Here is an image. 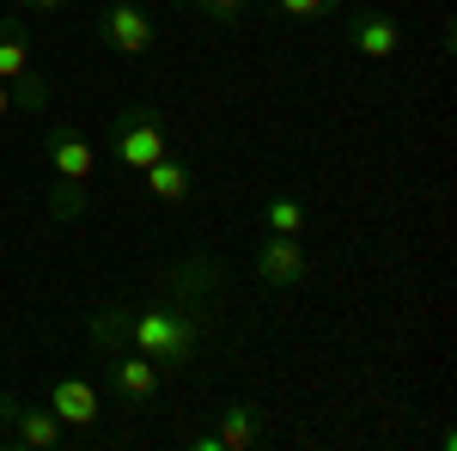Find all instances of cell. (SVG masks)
<instances>
[{"instance_id": "cell-7", "label": "cell", "mask_w": 457, "mask_h": 451, "mask_svg": "<svg viewBox=\"0 0 457 451\" xmlns=\"http://www.w3.org/2000/svg\"><path fill=\"white\" fill-rule=\"evenodd\" d=\"M110 390H116L129 409H141V403H153V397L165 390V366L146 360V354H135V347H110Z\"/></svg>"}, {"instance_id": "cell-18", "label": "cell", "mask_w": 457, "mask_h": 451, "mask_svg": "<svg viewBox=\"0 0 457 451\" xmlns=\"http://www.w3.org/2000/svg\"><path fill=\"white\" fill-rule=\"evenodd\" d=\"M12 110H19V98H12V86H6V79H0V122H6V116H12Z\"/></svg>"}, {"instance_id": "cell-5", "label": "cell", "mask_w": 457, "mask_h": 451, "mask_svg": "<svg viewBox=\"0 0 457 451\" xmlns=\"http://www.w3.org/2000/svg\"><path fill=\"white\" fill-rule=\"evenodd\" d=\"M43 409L62 421L68 433H86V427H98L104 421V397H98V384L79 379V372H62V379H49V397H43Z\"/></svg>"}, {"instance_id": "cell-4", "label": "cell", "mask_w": 457, "mask_h": 451, "mask_svg": "<svg viewBox=\"0 0 457 451\" xmlns=\"http://www.w3.org/2000/svg\"><path fill=\"white\" fill-rule=\"evenodd\" d=\"M92 31H98V43L116 49V55H146V49L159 43V19H153L146 6H135V0H110V6H98Z\"/></svg>"}, {"instance_id": "cell-11", "label": "cell", "mask_w": 457, "mask_h": 451, "mask_svg": "<svg viewBox=\"0 0 457 451\" xmlns=\"http://www.w3.org/2000/svg\"><path fill=\"white\" fill-rule=\"evenodd\" d=\"M348 43H353V55H366V62H390L403 49V25L390 13H360V19H348Z\"/></svg>"}, {"instance_id": "cell-2", "label": "cell", "mask_w": 457, "mask_h": 451, "mask_svg": "<svg viewBox=\"0 0 457 451\" xmlns=\"http://www.w3.org/2000/svg\"><path fill=\"white\" fill-rule=\"evenodd\" d=\"M165 153H171V129H165V116L153 104H129L116 116V129H110V159H116V165L146 171V165H159Z\"/></svg>"}, {"instance_id": "cell-14", "label": "cell", "mask_w": 457, "mask_h": 451, "mask_svg": "<svg viewBox=\"0 0 457 451\" xmlns=\"http://www.w3.org/2000/svg\"><path fill=\"white\" fill-rule=\"evenodd\" d=\"M49 208L68 226V220H86L92 213V196H86V183H49Z\"/></svg>"}, {"instance_id": "cell-17", "label": "cell", "mask_w": 457, "mask_h": 451, "mask_svg": "<svg viewBox=\"0 0 457 451\" xmlns=\"http://www.w3.org/2000/svg\"><path fill=\"white\" fill-rule=\"evenodd\" d=\"M19 6H25V13H68L73 0H19Z\"/></svg>"}, {"instance_id": "cell-1", "label": "cell", "mask_w": 457, "mask_h": 451, "mask_svg": "<svg viewBox=\"0 0 457 451\" xmlns=\"http://www.w3.org/2000/svg\"><path fill=\"white\" fill-rule=\"evenodd\" d=\"M98 342L104 347H135L159 366H189L195 360V317L171 305H146V312H104L98 317Z\"/></svg>"}, {"instance_id": "cell-12", "label": "cell", "mask_w": 457, "mask_h": 451, "mask_svg": "<svg viewBox=\"0 0 457 451\" xmlns=\"http://www.w3.org/2000/svg\"><path fill=\"white\" fill-rule=\"evenodd\" d=\"M146 189H153V202H165V208H183L189 202V189H195V171L177 159V153H165L159 165H146Z\"/></svg>"}, {"instance_id": "cell-6", "label": "cell", "mask_w": 457, "mask_h": 451, "mask_svg": "<svg viewBox=\"0 0 457 451\" xmlns=\"http://www.w3.org/2000/svg\"><path fill=\"white\" fill-rule=\"evenodd\" d=\"M43 165L55 183H92L98 177V153H92V140L68 129V122H49V135H43Z\"/></svg>"}, {"instance_id": "cell-9", "label": "cell", "mask_w": 457, "mask_h": 451, "mask_svg": "<svg viewBox=\"0 0 457 451\" xmlns=\"http://www.w3.org/2000/svg\"><path fill=\"white\" fill-rule=\"evenodd\" d=\"M189 446L195 451H250V446H262V409H256V403H232V409H220V421H213L208 433H195Z\"/></svg>"}, {"instance_id": "cell-16", "label": "cell", "mask_w": 457, "mask_h": 451, "mask_svg": "<svg viewBox=\"0 0 457 451\" xmlns=\"http://www.w3.org/2000/svg\"><path fill=\"white\" fill-rule=\"evenodd\" d=\"M189 6H202V13H213V19H238L250 0H189Z\"/></svg>"}, {"instance_id": "cell-15", "label": "cell", "mask_w": 457, "mask_h": 451, "mask_svg": "<svg viewBox=\"0 0 457 451\" xmlns=\"http://www.w3.org/2000/svg\"><path fill=\"white\" fill-rule=\"evenodd\" d=\"M281 19H336L342 13V0H269Z\"/></svg>"}, {"instance_id": "cell-13", "label": "cell", "mask_w": 457, "mask_h": 451, "mask_svg": "<svg viewBox=\"0 0 457 451\" xmlns=\"http://www.w3.org/2000/svg\"><path fill=\"white\" fill-rule=\"evenodd\" d=\"M262 232L299 238V232H305V208H299V196H269V202H262Z\"/></svg>"}, {"instance_id": "cell-8", "label": "cell", "mask_w": 457, "mask_h": 451, "mask_svg": "<svg viewBox=\"0 0 457 451\" xmlns=\"http://www.w3.org/2000/svg\"><path fill=\"white\" fill-rule=\"evenodd\" d=\"M0 427H6V439H12V446H31V451H55V446H68V427L49 415V409L12 403V397H0Z\"/></svg>"}, {"instance_id": "cell-3", "label": "cell", "mask_w": 457, "mask_h": 451, "mask_svg": "<svg viewBox=\"0 0 457 451\" xmlns=\"http://www.w3.org/2000/svg\"><path fill=\"white\" fill-rule=\"evenodd\" d=\"M0 79L12 86L19 110H31V116H43V110H49V79L37 73L31 37H25V31H12V25H0Z\"/></svg>"}, {"instance_id": "cell-10", "label": "cell", "mask_w": 457, "mask_h": 451, "mask_svg": "<svg viewBox=\"0 0 457 451\" xmlns=\"http://www.w3.org/2000/svg\"><path fill=\"white\" fill-rule=\"evenodd\" d=\"M305 275H312V263H305L299 238L269 232V238H262V250H256V280H262V287H299Z\"/></svg>"}]
</instances>
